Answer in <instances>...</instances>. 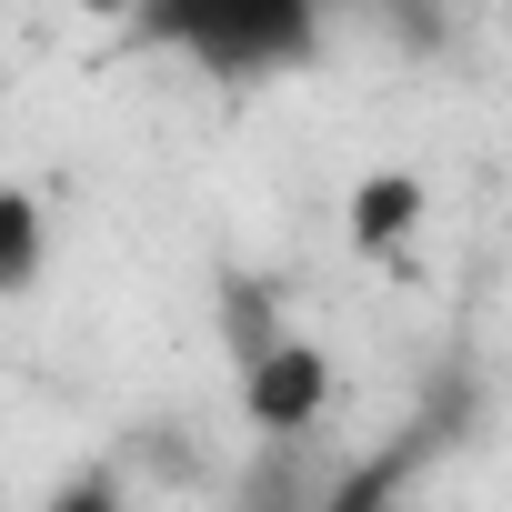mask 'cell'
<instances>
[{
	"label": "cell",
	"mask_w": 512,
	"mask_h": 512,
	"mask_svg": "<svg viewBox=\"0 0 512 512\" xmlns=\"http://www.w3.org/2000/svg\"><path fill=\"white\" fill-rule=\"evenodd\" d=\"M322 412H332V352H322V342L272 332L262 352L241 362V422H251V432L292 442V432H312Z\"/></svg>",
	"instance_id": "cell-1"
},
{
	"label": "cell",
	"mask_w": 512,
	"mask_h": 512,
	"mask_svg": "<svg viewBox=\"0 0 512 512\" xmlns=\"http://www.w3.org/2000/svg\"><path fill=\"white\" fill-rule=\"evenodd\" d=\"M422 211H432L422 171H362V181H352V201H342V231H352L362 262H392V251H412Z\"/></svg>",
	"instance_id": "cell-2"
},
{
	"label": "cell",
	"mask_w": 512,
	"mask_h": 512,
	"mask_svg": "<svg viewBox=\"0 0 512 512\" xmlns=\"http://www.w3.org/2000/svg\"><path fill=\"white\" fill-rule=\"evenodd\" d=\"M41 262H51V231H41V191H0V292H41Z\"/></svg>",
	"instance_id": "cell-3"
},
{
	"label": "cell",
	"mask_w": 512,
	"mask_h": 512,
	"mask_svg": "<svg viewBox=\"0 0 512 512\" xmlns=\"http://www.w3.org/2000/svg\"><path fill=\"white\" fill-rule=\"evenodd\" d=\"M221 322H231V362H251V352L282 332V322H272V302L251 292V282H231V292H221Z\"/></svg>",
	"instance_id": "cell-4"
},
{
	"label": "cell",
	"mask_w": 512,
	"mask_h": 512,
	"mask_svg": "<svg viewBox=\"0 0 512 512\" xmlns=\"http://www.w3.org/2000/svg\"><path fill=\"white\" fill-rule=\"evenodd\" d=\"M71 11H91V21H141V0H71Z\"/></svg>",
	"instance_id": "cell-5"
}]
</instances>
